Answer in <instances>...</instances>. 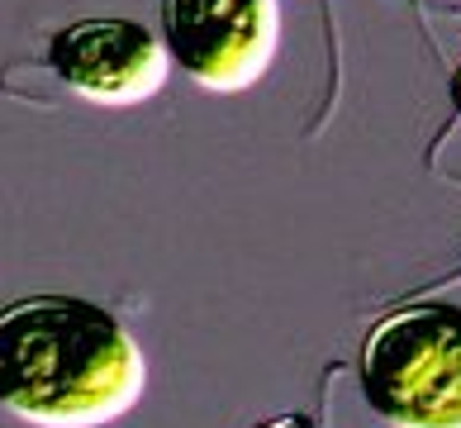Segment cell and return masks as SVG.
I'll list each match as a JSON object with an SVG mask.
<instances>
[{
    "instance_id": "8992f818",
    "label": "cell",
    "mask_w": 461,
    "mask_h": 428,
    "mask_svg": "<svg viewBox=\"0 0 461 428\" xmlns=\"http://www.w3.org/2000/svg\"><path fill=\"white\" fill-rule=\"evenodd\" d=\"M452 105H456V114H461V67L452 72Z\"/></svg>"
},
{
    "instance_id": "7a4b0ae2",
    "label": "cell",
    "mask_w": 461,
    "mask_h": 428,
    "mask_svg": "<svg viewBox=\"0 0 461 428\" xmlns=\"http://www.w3.org/2000/svg\"><path fill=\"white\" fill-rule=\"evenodd\" d=\"M362 396L390 428H461V305L419 300L362 342Z\"/></svg>"
},
{
    "instance_id": "6da1fadb",
    "label": "cell",
    "mask_w": 461,
    "mask_h": 428,
    "mask_svg": "<svg viewBox=\"0 0 461 428\" xmlns=\"http://www.w3.org/2000/svg\"><path fill=\"white\" fill-rule=\"evenodd\" d=\"M148 362L105 305L43 290L0 310V409L33 428H100L143 400Z\"/></svg>"
},
{
    "instance_id": "3957f363",
    "label": "cell",
    "mask_w": 461,
    "mask_h": 428,
    "mask_svg": "<svg viewBox=\"0 0 461 428\" xmlns=\"http://www.w3.org/2000/svg\"><path fill=\"white\" fill-rule=\"evenodd\" d=\"M162 43L195 86L238 96L267 77L281 43L276 0H162Z\"/></svg>"
},
{
    "instance_id": "277c9868",
    "label": "cell",
    "mask_w": 461,
    "mask_h": 428,
    "mask_svg": "<svg viewBox=\"0 0 461 428\" xmlns=\"http://www.w3.org/2000/svg\"><path fill=\"white\" fill-rule=\"evenodd\" d=\"M53 77L91 105H143L172 72L167 43L139 20H72L48 39Z\"/></svg>"
},
{
    "instance_id": "5b68a950",
    "label": "cell",
    "mask_w": 461,
    "mask_h": 428,
    "mask_svg": "<svg viewBox=\"0 0 461 428\" xmlns=\"http://www.w3.org/2000/svg\"><path fill=\"white\" fill-rule=\"evenodd\" d=\"M258 428H323V423H319V419H310V414H281V419L258 423Z\"/></svg>"
}]
</instances>
